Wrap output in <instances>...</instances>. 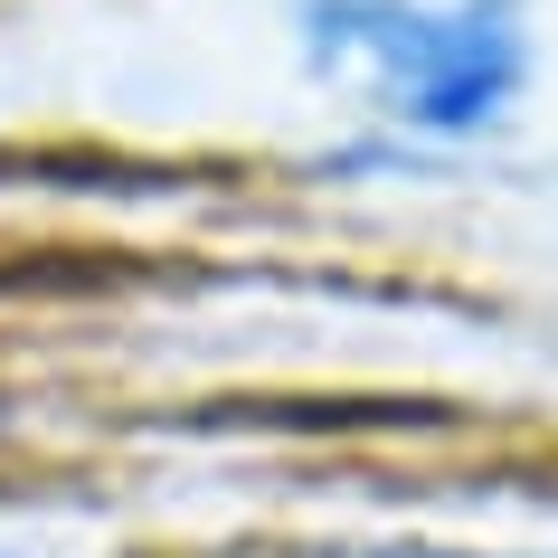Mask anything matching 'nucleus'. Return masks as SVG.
<instances>
[{
  "label": "nucleus",
  "mask_w": 558,
  "mask_h": 558,
  "mask_svg": "<svg viewBox=\"0 0 558 558\" xmlns=\"http://www.w3.org/2000/svg\"><path fill=\"white\" fill-rule=\"evenodd\" d=\"M303 48L323 76H360L388 123L464 143L530 86L521 0H303Z\"/></svg>",
  "instance_id": "nucleus-1"
},
{
  "label": "nucleus",
  "mask_w": 558,
  "mask_h": 558,
  "mask_svg": "<svg viewBox=\"0 0 558 558\" xmlns=\"http://www.w3.org/2000/svg\"><path fill=\"white\" fill-rule=\"evenodd\" d=\"M341 558H511V549H341Z\"/></svg>",
  "instance_id": "nucleus-2"
}]
</instances>
